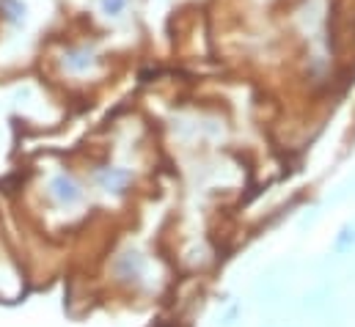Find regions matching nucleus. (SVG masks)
<instances>
[{
  "mask_svg": "<svg viewBox=\"0 0 355 327\" xmlns=\"http://www.w3.org/2000/svg\"><path fill=\"white\" fill-rule=\"evenodd\" d=\"M0 14H3L8 22H22L25 6H22L19 0H0Z\"/></svg>",
  "mask_w": 355,
  "mask_h": 327,
  "instance_id": "1",
  "label": "nucleus"
},
{
  "mask_svg": "<svg viewBox=\"0 0 355 327\" xmlns=\"http://www.w3.org/2000/svg\"><path fill=\"white\" fill-rule=\"evenodd\" d=\"M124 6H127V0H102V11L107 17H119L124 11Z\"/></svg>",
  "mask_w": 355,
  "mask_h": 327,
  "instance_id": "2",
  "label": "nucleus"
},
{
  "mask_svg": "<svg viewBox=\"0 0 355 327\" xmlns=\"http://www.w3.org/2000/svg\"><path fill=\"white\" fill-rule=\"evenodd\" d=\"M91 64V55L86 58V53H80V55H69V67H75V69H83V67H89Z\"/></svg>",
  "mask_w": 355,
  "mask_h": 327,
  "instance_id": "3",
  "label": "nucleus"
}]
</instances>
